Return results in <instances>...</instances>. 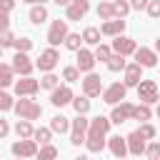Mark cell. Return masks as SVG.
Returning <instances> with one entry per match:
<instances>
[{
  "label": "cell",
  "mask_w": 160,
  "mask_h": 160,
  "mask_svg": "<svg viewBox=\"0 0 160 160\" xmlns=\"http://www.w3.org/2000/svg\"><path fill=\"white\" fill-rule=\"evenodd\" d=\"M110 122L112 120L105 118V115H98L95 120H90V130H88V140H85L90 152H100L105 148V135L110 130Z\"/></svg>",
  "instance_id": "obj_1"
},
{
  "label": "cell",
  "mask_w": 160,
  "mask_h": 160,
  "mask_svg": "<svg viewBox=\"0 0 160 160\" xmlns=\"http://www.w3.org/2000/svg\"><path fill=\"white\" fill-rule=\"evenodd\" d=\"M15 112H18L22 120H38V118L42 115V108H40L32 98H28V100L20 98V100L15 102Z\"/></svg>",
  "instance_id": "obj_2"
},
{
  "label": "cell",
  "mask_w": 160,
  "mask_h": 160,
  "mask_svg": "<svg viewBox=\"0 0 160 160\" xmlns=\"http://www.w3.org/2000/svg\"><path fill=\"white\" fill-rule=\"evenodd\" d=\"M138 100H142V102H148V105L158 102V100H160L158 82H155V80H140V85H138Z\"/></svg>",
  "instance_id": "obj_3"
},
{
  "label": "cell",
  "mask_w": 160,
  "mask_h": 160,
  "mask_svg": "<svg viewBox=\"0 0 160 160\" xmlns=\"http://www.w3.org/2000/svg\"><path fill=\"white\" fill-rule=\"evenodd\" d=\"M88 130H90V120L85 115H78L72 120V130H70V142L72 145H80L88 140Z\"/></svg>",
  "instance_id": "obj_4"
},
{
  "label": "cell",
  "mask_w": 160,
  "mask_h": 160,
  "mask_svg": "<svg viewBox=\"0 0 160 160\" xmlns=\"http://www.w3.org/2000/svg\"><path fill=\"white\" fill-rule=\"evenodd\" d=\"M68 35H70V32H68V20H52V25H50V30H48V42H50V48L65 42Z\"/></svg>",
  "instance_id": "obj_5"
},
{
  "label": "cell",
  "mask_w": 160,
  "mask_h": 160,
  "mask_svg": "<svg viewBox=\"0 0 160 160\" xmlns=\"http://www.w3.org/2000/svg\"><path fill=\"white\" fill-rule=\"evenodd\" d=\"M10 150H12L15 158H35V155H38V142L30 140V138H20V140L12 142Z\"/></svg>",
  "instance_id": "obj_6"
},
{
  "label": "cell",
  "mask_w": 160,
  "mask_h": 160,
  "mask_svg": "<svg viewBox=\"0 0 160 160\" xmlns=\"http://www.w3.org/2000/svg\"><path fill=\"white\" fill-rule=\"evenodd\" d=\"M125 92H128V85H125V82H112L110 88L102 90V100H105L108 105H118V102L125 100Z\"/></svg>",
  "instance_id": "obj_7"
},
{
  "label": "cell",
  "mask_w": 160,
  "mask_h": 160,
  "mask_svg": "<svg viewBox=\"0 0 160 160\" xmlns=\"http://www.w3.org/2000/svg\"><path fill=\"white\" fill-rule=\"evenodd\" d=\"M58 60H60V52L55 50V48H48V50H42L40 52V58H38V68L42 70V72H52L55 70V65H58Z\"/></svg>",
  "instance_id": "obj_8"
},
{
  "label": "cell",
  "mask_w": 160,
  "mask_h": 160,
  "mask_svg": "<svg viewBox=\"0 0 160 160\" xmlns=\"http://www.w3.org/2000/svg\"><path fill=\"white\" fill-rule=\"evenodd\" d=\"M90 10V0H72L65 8V20H82Z\"/></svg>",
  "instance_id": "obj_9"
},
{
  "label": "cell",
  "mask_w": 160,
  "mask_h": 160,
  "mask_svg": "<svg viewBox=\"0 0 160 160\" xmlns=\"http://www.w3.org/2000/svg\"><path fill=\"white\" fill-rule=\"evenodd\" d=\"M100 92H102V80H100V75L88 72L85 80H82V95H88V98H98Z\"/></svg>",
  "instance_id": "obj_10"
},
{
  "label": "cell",
  "mask_w": 160,
  "mask_h": 160,
  "mask_svg": "<svg viewBox=\"0 0 160 160\" xmlns=\"http://www.w3.org/2000/svg\"><path fill=\"white\" fill-rule=\"evenodd\" d=\"M132 112H135V105L122 100L120 105H115V108H112V112H110V120H112L115 125H120V122H125V120H132Z\"/></svg>",
  "instance_id": "obj_11"
},
{
  "label": "cell",
  "mask_w": 160,
  "mask_h": 160,
  "mask_svg": "<svg viewBox=\"0 0 160 160\" xmlns=\"http://www.w3.org/2000/svg\"><path fill=\"white\" fill-rule=\"evenodd\" d=\"M138 50V42L132 38H125V35H118L112 40V52H120V55H135Z\"/></svg>",
  "instance_id": "obj_12"
},
{
  "label": "cell",
  "mask_w": 160,
  "mask_h": 160,
  "mask_svg": "<svg viewBox=\"0 0 160 160\" xmlns=\"http://www.w3.org/2000/svg\"><path fill=\"white\" fill-rule=\"evenodd\" d=\"M140 80H142V65L140 62H128V68H125V85L128 88H138L140 85Z\"/></svg>",
  "instance_id": "obj_13"
},
{
  "label": "cell",
  "mask_w": 160,
  "mask_h": 160,
  "mask_svg": "<svg viewBox=\"0 0 160 160\" xmlns=\"http://www.w3.org/2000/svg\"><path fill=\"white\" fill-rule=\"evenodd\" d=\"M122 30H125V20L122 18H112V20H105L100 25V32L108 35V38H118V35H122Z\"/></svg>",
  "instance_id": "obj_14"
},
{
  "label": "cell",
  "mask_w": 160,
  "mask_h": 160,
  "mask_svg": "<svg viewBox=\"0 0 160 160\" xmlns=\"http://www.w3.org/2000/svg\"><path fill=\"white\" fill-rule=\"evenodd\" d=\"M135 62H140L142 68H155V65H158V50L138 48V50H135Z\"/></svg>",
  "instance_id": "obj_15"
},
{
  "label": "cell",
  "mask_w": 160,
  "mask_h": 160,
  "mask_svg": "<svg viewBox=\"0 0 160 160\" xmlns=\"http://www.w3.org/2000/svg\"><path fill=\"white\" fill-rule=\"evenodd\" d=\"M12 68H15V72L18 75H22V78H28L30 72H32V62H30V58H28V52H15V58H12Z\"/></svg>",
  "instance_id": "obj_16"
},
{
  "label": "cell",
  "mask_w": 160,
  "mask_h": 160,
  "mask_svg": "<svg viewBox=\"0 0 160 160\" xmlns=\"http://www.w3.org/2000/svg\"><path fill=\"white\" fill-rule=\"evenodd\" d=\"M38 90H40V82H38V80H32L30 75L15 82V92H18L20 98H22V95H28V98H32V95H35Z\"/></svg>",
  "instance_id": "obj_17"
},
{
  "label": "cell",
  "mask_w": 160,
  "mask_h": 160,
  "mask_svg": "<svg viewBox=\"0 0 160 160\" xmlns=\"http://www.w3.org/2000/svg\"><path fill=\"white\" fill-rule=\"evenodd\" d=\"M75 98H72V90L68 88V85H58L55 90H52V95H50V102L55 105V108H62V105H68V102H72Z\"/></svg>",
  "instance_id": "obj_18"
},
{
  "label": "cell",
  "mask_w": 160,
  "mask_h": 160,
  "mask_svg": "<svg viewBox=\"0 0 160 160\" xmlns=\"http://www.w3.org/2000/svg\"><path fill=\"white\" fill-rule=\"evenodd\" d=\"M108 148H110V152H112L115 158H125V155L130 152V148H128V138H120V135H112V138L108 140Z\"/></svg>",
  "instance_id": "obj_19"
},
{
  "label": "cell",
  "mask_w": 160,
  "mask_h": 160,
  "mask_svg": "<svg viewBox=\"0 0 160 160\" xmlns=\"http://www.w3.org/2000/svg\"><path fill=\"white\" fill-rule=\"evenodd\" d=\"M78 68H80V72H92V68H95V52L80 48L78 50Z\"/></svg>",
  "instance_id": "obj_20"
},
{
  "label": "cell",
  "mask_w": 160,
  "mask_h": 160,
  "mask_svg": "<svg viewBox=\"0 0 160 160\" xmlns=\"http://www.w3.org/2000/svg\"><path fill=\"white\" fill-rule=\"evenodd\" d=\"M128 148H130V155H142V152L148 150V145H145V138H142L138 130L128 135Z\"/></svg>",
  "instance_id": "obj_21"
},
{
  "label": "cell",
  "mask_w": 160,
  "mask_h": 160,
  "mask_svg": "<svg viewBox=\"0 0 160 160\" xmlns=\"http://www.w3.org/2000/svg\"><path fill=\"white\" fill-rule=\"evenodd\" d=\"M50 128H52V132H70L72 130V125H70V120L65 118V115H55L52 120H50Z\"/></svg>",
  "instance_id": "obj_22"
},
{
  "label": "cell",
  "mask_w": 160,
  "mask_h": 160,
  "mask_svg": "<svg viewBox=\"0 0 160 160\" xmlns=\"http://www.w3.org/2000/svg\"><path fill=\"white\" fill-rule=\"evenodd\" d=\"M12 72H15L12 65H8V62L0 65V85H2V88H10V85L15 82V80H12Z\"/></svg>",
  "instance_id": "obj_23"
},
{
  "label": "cell",
  "mask_w": 160,
  "mask_h": 160,
  "mask_svg": "<svg viewBox=\"0 0 160 160\" xmlns=\"http://www.w3.org/2000/svg\"><path fill=\"white\" fill-rule=\"evenodd\" d=\"M15 132H18V138H32L35 135V128H32V122L30 120H18V125H15Z\"/></svg>",
  "instance_id": "obj_24"
},
{
  "label": "cell",
  "mask_w": 160,
  "mask_h": 160,
  "mask_svg": "<svg viewBox=\"0 0 160 160\" xmlns=\"http://www.w3.org/2000/svg\"><path fill=\"white\" fill-rule=\"evenodd\" d=\"M128 68V62H125V55H120V52H112V58L108 60V70L110 72H118V70H125Z\"/></svg>",
  "instance_id": "obj_25"
},
{
  "label": "cell",
  "mask_w": 160,
  "mask_h": 160,
  "mask_svg": "<svg viewBox=\"0 0 160 160\" xmlns=\"http://www.w3.org/2000/svg\"><path fill=\"white\" fill-rule=\"evenodd\" d=\"M150 118H152V110H150V105H148V102H140V105H135L132 120H140V122H145V120H150Z\"/></svg>",
  "instance_id": "obj_26"
},
{
  "label": "cell",
  "mask_w": 160,
  "mask_h": 160,
  "mask_svg": "<svg viewBox=\"0 0 160 160\" xmlns=\"http://www.w3.org/2000/svg\"><path fill=\"white\" fill-rule=\"evenodd\" d=\"M45 20H48V10H45V5H35V8H30V22L40 25V22H45Z\"/></svg>",
  "instance_id": "obj_27"
},
{
  "label": "cell",
  "mask_w": 160,
  "mask_h": 160,
  "mask_svg": "<svg viewBox=\"0 0 160 160\" xmlns=\"http://www.w3.org/2000/svg\"><path fill=\"white\" fill-rule=\"evenodd\" d=\"M50 138H52V128H38L32 135V140L38 145H50Z\"/></svg>",
  "instance_id": "obj_28"
},
{
  "label": "cell",
  "mask_w": 160,
  "mask_h": 160,
  "mask_svg": "<svg viewBox=\"0 0 160 160\" xmlns=\"http://www.w3.org/2000/svg\"><path fill=\"white\" fill-rule=\"evenodd\" d=\"M100 35H102V32H100L98 28H85V30H82V40H85L88 45H100Z\"/></svg>",
  "instance_id": "obj_29"
},
{
  "label": "cell",
  "mask_w": 160,
  "mask_h": 160,
  "mask_svg": "<svg viewBox=\"0 0 160 160\" xmlns=\"http://www.w3.org/2000/svg\"><path fill=\"white\" fill-rule=\"evenodd\" d=\"M98 18H100V20H112V18H115L112 2H100V5H98Z\"/></svg>",
  "instance_id": "obj_30"
},
{
  "label": "cell",
  "mask_w": 160,
  "mask_h": 160,
  "mask_svg": "<svg viewBox=\"0 0 160 160\" xmlns=\"http://www.w3.org/2000/svg\"><path fill=\"white\" fill-rule=\"evenodd\" d=\"M35 158H38V160H55V158H58V148H55V145H42Z\"/></svg>",
  "instance_id": "obj_31"
},
{
  "label": "cell",
  "mask_w": 160,
  "mask_h": 160,
  "mask_svg": "<svg viewBox=\"0 0 160 160\" xmlns=\"http://www.w3.org/2000/svg\"><path fill=\"white\" fill-rule=\"evenodd\" d=\"M80 42H85V40H82V35H80V32H70V35H68V40H65V48H68V50H72V52H78V50H80Z\"/></svg>",
  "instance_id": "obj_32"
},
{
  "label": "cell",
  "mask_w": 160,
  "mask_h": 160,
  "mask_svg": "<svg viewBox=\"0 0 160 160\" xmlns=\"http://www.w3.org/2000/svg\"><path fill=\"white\" fill-rule=\"evenodd\" d=\"M72 108H75V112H78V115H85V112L90 110V98H88V95L75 98V100H72Z\"/></svg>",
  "instance_id": "obj_33"
},
{
  "label": "cell",
  "mask_w": 160,
  "mask_h": 160,
  "mask_svg": "<svg viewBox=\"0 0 160 160\" xmlns=\"http://www.w3.org/2000/svg\"><path fill=\"white\" fill-rule=\"evenodd\" d=\"M110 58H112V48H108V45H98V48H95V60L108 62Z\"/></svg>",
  "instance_id": "obj_34"
},
{
  "label": "cell",
  "mask_w": 160,
  "mask_h": 160,
  "mask_svg": "<svg viewBox=\"0 0 160 160\" xmlns=\"http://www.w3.org/2000/svg\"><path fill=\"white\" fill-rule=\"evenodd\" d=\"M40 88H45V90H55V88H58V75L45 72V75H42V80H40Z\"/></svg>",
  "instance_id": "obj_35"
},
{
  "label": "cell",
  "mask_w": 160,
  "mask_h": 160,
  "mask_svg": "<svg viewBox=\"0 0 160 160\" xmlns=\"http://www.w3.org/2000/svg\"><path fill=\"white\" fill-rule=\"evenodd\" d=\"M112 8H115V18H125L132 8H130V2H125V0H115L112 2Z\"/></svg>",
  "instance_id": "obj_36"
},
{
  "label": "cell",
  "mask_w": 160,
  "mask_h": 160,
  "mask_svg": "<svg viewBox=\"0 0 160 160\" xmlns=\"http://www.w3.org/2000/svg\"><path fill=\"white\" fill-rule=\"evenodd\" d=\"M145 155H148L150 160H160V140L150 142V145H148V150H145Z\"/></svg>",
  "instance_id": "obj_37"
},
{
  "label": "cell",
  "mask_w": 160,
  "mask_h": 160,
  "mask_svg": "<svg viewBox=\"0 0 160 160\" xmlns=\"http://www.w3.org/2000/svg\"><path fill=\"white\" fill-rule=\"evenodd\" d=\"M30 48H32V40H30V38H18V40H15V50H18V52H28Z\"/></svg>",
  "instance_id": "obj_38"
},
{
  "label": "cell",
  "mask_w": 160,
  "mask_h": 160,
  "mask_svg": "<svg viewBox=\"0 0 160 160\" xmlns=\"http://www.w3.org/2000/svg\"><path fill=\"white\" fill-rule=\"evenodd\" d=\"M62 78H65L68 82L80 80V68H65V70H62Z\"/></svg>",
  "instance_id": "obj_39"
},
{
  "label": "cell",
  "mask_w": 160,
  "mask_h": 160,
  "mask_svg": "<svg viewBox=\"0 0 160 160\" xmlns=\"http://www.w3.org/2000/svg\"><path fill=\"white\" fill-rule=\"evenodd\" d=\"M138 132H140L145 140H152V138H155V128H152L150 122H142V125L138 128Z\"/></svg>",
  "instance_id": "obj_40"
},
{
  "label": "cell",
  "mask_w": 160,
  "mask_h": 160,
  "mask_svg": "<svg viewBox=\"0 0 160 160\" xmlns=\"http://www.w3.org/2000/svg\"><path fill=\"white\" fill-rule=\"evenodd\" d=\"M145 10H148V15H150V18H160V0H150Z\"/></svg>",
  "instance_id": "obj_41"
},
{
  "label": "cell",
  "mask_w": 160,
  "mask_h": 160,
  "mask_svg": "<svg viewBox=\"0 0 160 160\" xmlns=\"http://www.w3.org/2000/svg\"><path fill=\"white\" fill-rule=\"evenodd\" d=\"M10 108H15L12 98H10L8 92H0V110H10Z\"/></svg>",
  "instance_id": "obj_42"
},
{
  "label": "cell",
  "mask_w": 160,
  "mask_h": 160,
  "mask_svg": "<svg viewBox=\"0 0 160 160\" xmlns=\"http://www.w3.org/2000/svg\"><path fill=\"white\" fill-rule=\"evenodd\" d=\"M0 45H2V48H10V45H15V38H12V32H10V30H2Z\"/></svg>",
  "instance_id": "obj_43"
},
{
  "label": "cell",
  "mask_w": 160,
  "mask_h": 160,
  "mask_svg": "<svg viewBox=\"0 0 160 160\" xmlns=\"http://www.w3.org/2000/svg\"><path fill=\"white\" fill-rule=\"evenodd\" d=\"M148 2H150V0H130V8H132V10H145Z\"/></svg>",
  "instance_id": "obj_44"
},
{
  "label": "cell",
  "mask_w": 160,
  "mask_h": 160,
  "mask_svg": "<svg viewBox=\"0 0 160 160\" xmlns=\"http://www.w3.org/2000/svg\"><path fill=\"white\" fill-rule=\"evenodd\" d=\"M0 8H2V12H10L15 8V0H0Z\"/></svg>",
  "instance_id": "obj_45"
},
{
  "label": "cell",
  "mask_w": 160,
  "mask_h": 160,
  "mask_svg": "<svg viewBox=\"0 0 160 160\" xmlns=\"http://www.w3.org/2000/svg\"><path fill=\"white\" fill-rule=\"evenodd\" d=\"M10 132V125H8V120H0V138H5Z\"/></svg>",
  "instance_id": "obj_46"
},
{
  "label": "cell",
  "mask_w": 160,
  "mask_h": 160,
  "mask_svg": "<svg viewBox=\"0 0 160 160\" xmlns=\"http://www.w3.org/2000/svg\"><path fill=\"white\" fill-rule=\"evenodd\" d=\"M52 2H58V5H65V8H68V5L72 2V0H52Z\"/></svg>",
  "instance_id": "obj_47"
},
{
  "label": "cell",
  "mask_w": 160,
  "mask_h": 160,
  "mask_svg": "<svg viewBox=\"0 0 160 160\" xmlns=\"http://www.w3.org/2000/svg\"><path fill=\"white\" fill-rule=\"evenodd\" d=\"M72 160H90L88 155H78V158H72Z\"/></svg>",
  "instance_id": "obj_48"
},
{
  "label": "cell",
  "mask_w": 160,
  "mask_h": 160,
  "mask_svg": "<svg viewBox=\"0 0 160 160\" xmlns=\"http://www.w3.org/2000/svg\"><path fill=\"white\" fill-rule=\"evenodd\" d=\"M155 50H158V52H160V38H158V40H155Z\"/></svg>",
  "instance_id": "obj_49"
},
{
  "label": "cell",
  "mask_w": 160,
  "mask_h": 160,
  "mask_svg": "<svg viewBox=\"0 0 160 160\" xmlns=\"http://www.w3.org/2000/svg\"><path fill=\"white\" fill-rule=\"evenodd\" d=\"M22 2H38V0H22Z\"/></svg>",
  "instance_id": "obj_50"
},
{
  "label": "cell",
  "mask_w": 160,
  "mask_h": 160,
  "mask_svg": "<svg viewBox=\"0 0 160 160\" xmlns=\"http://www.w3.org/2000/svg\"><path fill=\"white\" fill-rule=\"evenodd\" d=\"M158 118H160V105H158Z\"/></svg>",
  "instance_id": "obj_51"
},
{
  "label": "cell",
  "mask_w": 160,
  "mask_h": 160,
  "mask_svg": "<svg viewBox=\"0 0 160 160\" xmlns=\"http://www.w3.org/2000/svg\"><path fill=\"white\" fill-rule=\"evenodd\" d=\"M115 160H125V158H115Z\"/></svg>",
  "instance_id": "obj_52"
},
{
  "label": "cell",
  "mask_w": 160,
  "mask_h": 160,
  "mask_svg": "<svg viewBox=\"0 0 160 160\" xmlns=\"http://www.w3.org/2000/svg\"><path fill=\"white\" fill-rule=\"evenodd\" d=\"M18 160H25V158H18Z\"/></svg>",
  "instance_id": "obj_53"
}]
</instances>
